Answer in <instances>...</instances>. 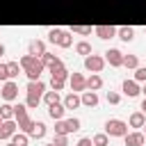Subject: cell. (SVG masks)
<instances>
[{
	"instance_id": "4fadbf2b",
	"label": "cell",
	"mask_w": 146,
	"mask_h": 146,
	"mask_svg": "<svg viewBox=\"0 0 146 146\" xmlns=\"http://www.w3.org/2000/svg\"><path fill=\"white\" fill-rule=\"evenodd\" d=\"M43 132H46V125H43V123H34L32 135H34V137H43Z\"/></svg>"
},
{
	"instance_id": "1f68e13d",
	"label": "cell",
	"mask_w": 146,
	"mask_h": 146,
	"mask_svg": "<svg viewBox=\"0 0 146 146\" xmlns=\"http://www.w3.org/2000/svg\"><path fill=\"white\" fill-rule=\"evenodd\" d=\"M89 144H91L89 139H80V144H78V146H89Z\"/></svg>"
},
{
	"instance_id": "4dcf8cb0",
	"label": "cell",
	"mask_w": 146,
	"mask_h": 146,
	"mask_svg": "<svg viewBox=\"0 0 146 146\" xmlns=\"http://www.w3.org/2000/svg\"><path fill=\"white\" fill-rule=\"evenodd\" d=\"M107 100H110V103H116L119 96H116V94H107Z\"/></svg>"
},
{
	"instance_id": "2e32d148",
	"label": "cell",
	"mask_w": 146,
	"mask_h": 146,
	"mask_svg": "<svg viewBox=\"0 0 146 146\" xmlns=\"http://www.w3.org/2000/svg\"><path fill=\"white\" fill-rule=\"evenodd\" d=\"M98 34H100L103 39H107V36L114 34V30H112V27H98Z\"/></svg>"
},
{
	"instance_id": "8992f818",
	"label": "cell",
	"mask_w": 146,
	"mask_h": 146,
	"mask_svg": "<svg viewBox=\"0 0 146 146\" xmlns=\"http://www.w3.org/2000/svg\"><path fill=\"white\" fill-rule=\"evenodd\" d=\"M11 132H14V123H11V121H7V123H2V125H0V139L9 137Z\"/></svg>"
},
{
	"instance_id": "d6a6232c",
	"label": "cell",
	"mask_w": 146,
	"mask_h": 146,
	"mask_svg": "<svg viewBox=\"0 0 146 146\" xmlns=\"http://www.w3.org/2000/svg\"><path fill=\"white\" fill-rule=\"evenodd\" d=\"M141 107H144V110H146V100H144V105H141Z\"/></svg>"
},
{
	"instance_id": "f1b7e54d",
	"label": "cell",
	"mask_w": 146,
	"mask_h": 146,
	"mask_svg": "<svg viewBox=\"0 0 146 146\" xmlns=\"http://www.w3.org/2000/svg\"><path fill=\"white\" fill-rule=\"evenodd\" d=\"M46 100H48L50 105H52V103H57V94H48V96H46Z\"/></svg>"
},
{
	"instance_id": "ffe728a7",
	"label": "cell",
	"mask_w": 146,
	"mask_h": 146,
	"mask_svg": "<svg viewBox=\"0 0 146 146\" xmlns=\"http://www.w3.org/2000/svg\"><path fill=\"white\" fill-rule=\"evenodd\" d=\"M14 144H16V146H25V144H27V137H23V135H16V137H14Z\"/></svg>"
},
{
	"instance_id": "5bb4252c",
	"label": "cell",
	"mask_w": 146,
	"mask_h": 146,
	"mask_svg": "<svg viewBox=\"0 0 146 146\" xmlns=\"http://www.w3.org/2000/svg\"><path fill=\"white\" fill-rule=\"evenodd\" d=\"M30 52H32V55H36V52H43V46H41L39 41H32V43H30Z\"/></svg>"
},
{
	"instance_id": "277c9868",
	"label": "cell",
	"mask_w": 146,
	"mask_h": 146,
	"mask_svg": "<svg viewBox=\"0 0 146 146\" xmlns=\"http://www.w3.org/2000/svg\"><path fill=\"white\" fill-rule=\"evenodd\" d=\"M50 41H57V43H62V46H68V43H71V39H68L66 34H62L59 30H52V32H50Z\"/></svg>"
},
{
	"instance_id": "6da1fadb",
	"label": "cell",
	"mask_w": 146,
	"mask_h": 146,
	"mask_svg": "<svg viewBox=\"0 0 146 146\" xmlns=\"http://www.w3.org/2000/svg\"><path fill=\"white\" fill-rule=\"evenodd\" d=\"M27 91H30V100H27V105H30V107H36L39 96H41V91H43V84H41V82H30V84H27Z\"/></svg>"
},
{
	"instance_id": "d590c367",
	"label": "cell",
	"mask_w": 146,
	"mask_h": 146,
	"mask_svg": "<svg viewBox=\"0 0 146 146\" xmlns=\"http://www.w3.org/2000/svg\"><path fill=\"white\" fill-rule=\"evenodd\" d=\"M14 146H16V144H14Z\"/></svg>"
},
{
	"instance_id": "44dd1931",
	"label": "cell",
	"mask_w": 146,
	"mask_h": 146,
	"mask_svg": "<svg viewBox=\"0 0 146 146\" xmlns=\"http://www.w3.org/2000/svg\"><path fill=\"white\" fill-rule=\"evenodd\" d=\"M11 110H14V107H9V105H2V107H0V114H2V116H11Z\"/></svg>"
},
{
	"instance_id": "7c38bea8",
	"label": "cell",
	"mask_w": 146,
	"mask_h": 146,
	"mask_svg": "<svg viewBox=\"0 0 146 146\" xmlns=\"http://www.w3.org/2000/svg\"><path fill=\"white\" fill-rule=\"evenodd\" d=\"M141 135H130V137H125V144L128 146H137V144H141Z\"/></svg>"
},
{
	"instance_id": "8d00e7d4",
	"label": "cell",
	"mask_w": 146,
	"mask_h": 146,
	"mask_svg": "<svg viewBox=\"0 0 146 146\" xmlns=\"http://www.w3.org/2000/svg\"><path fill=\"white\" fill-rule=\"evenodd\" d=\"M144 91H146V89H144Z\"/></svg>"
},
{
	"instance_id": "30bf717a",
	"label": "cell",
	"mask_w": 146,
	"mask_h": 146,
	"mask_svg": "<svg viewBox=\"0 0 146 146\" xmlns=\"http://www.w3.org/2000/svg\"><path fill=\"white\" fill-rule=\"evenodd\" d=\"M62 114H64V107H59L57 103H52V105H50V116H52V119H59Z\"/></svg>"
},
{
	"instance_id": "74e56055",
	"label": "cell",
	"mask_w": 146,
	"mask_h": 146,
	"mask_svg": "<svg viewBox=\"0 0 146 146\" xmlns=\"http://www.w3.org/2000/svg\"><path fill=\"white\" fill-rule=\"evenodd\" d=\"M0 116H2V114H0Z\"/></svg>"
},
{
	"instance_id": "52a82bcc",
	"label": "cell",
	"mask_w": 146,
	"mask_h": 146,
	"mask_svg": "<svg viewBox=\"0 0 146 146\" xmlns=\"http://www.w3.org/2000/svg\"><path fill=\"white\" fill-rule=\"evenodd\" d=\"M123 91H125L128 96H137V94H139V89H137V84H135V82H128V80L123 82Z\"/></svg>"
},
{
	"instance_id": "836d02e7",
	"label": "cell",
	"mask_w": 146,
	"mask_h": 146,
	"mask_svg": "<svg viewBox=\"0 0 146 146\" xmlns=\"http://www.w3.org/2000/svg\"><path fill=\"white\" fill-rule=\"evenodd\" d=\"M0 55H2V46H0Z\"/></svg>"
},
{
	"instance_id": "ba28073f",
	"label": "cell",
	"mask_w": 146,
	"mask_h": 146,
	"mask_svg": "<svg viewBox=\"0 0 146 146\" xmlns=\"http://www.w3.org/2000/svg\"><path fill=\"white\" fill-rule=\"evenodd\" d=\"M103 66V62L98 59V57H87V68H94V71H98Z\"/></svg>"
},
{
	"instance_id": "9c48e42d",
	"label": "cell",
	"mask_w": 146,
	"mask_h": 146,
	"mask_svg": "<svg viewBox=\"0 0 146 146\" xmlns=\"http://www.w3.org/2000/svg\"><path fill=\"white\" fill-rule=\"evenodd\" d=\"M82 100H84V105H96V103H98V98H96L94 91H87V94L82 96Z\"/></svg>"
},
{
	"instance_id": "7402d4cb",
	"label": "cell",
	"mask_w": 146,
	"mask_h": 146,
	"mask_svg": "<svg viewBox=\"0 0 146 146\" xmlns=\"http://www.w3.org/2000/svg\"><path fill=\"white\" fill-rule=\"evenodd\" d=\"M94 141H96V146H105V144H107V137H105V135H98Z\"/></svg>"
},
{
	"instance_id": "3957f363",
	"label": "cell",
	"mask_w": 146,
	"mask_h": 146,
	"mask_svg": "<svg viewBox=\"0 0 146 146\" xmlns=\"http://www.w3.org/2000/svg\"><path fill=\"white\" fill-rule=\"evenodd\" d=\"M105 128H107L110 135H123V132H125V123H123V121H107Z\"/></svg>"
},
{
	"instance_id": "cb8c5ba5",
	"label": "cell",
	"mask_w": 146,
	"mask_h": 146,
	"mask_svg": "<svg viewBox=\"0 0 146 146\" xmlns=\"http://www.w3.org/2000/svg\"><path fill=\"white\" fill-rule=\"evenodd\" d=\"M5 78H9V68L7 66H0V80H5Z\"/></svg>"
},
{
	"instance_id": "8fae6325",
	"label": "cell",
	"mask_w": 146,
	"mask_h": 146,
	"mask_svg": "<svg viewBox=\"0 0 146 146\" xmlns=\"http://www.w3.org/2000/svg\"><path fill=\"white\" fill-rule=\"evenodd\" d=\"M107 57H110V62H112V64H121V62H123L119 50H110V52H107Z\"/></svg>"
},
{
	"instance_id": "603a6c76",
	"label": "cell",
	"mask_w": 146,
	"mask_h": 146,
	"mask_svg": "<svg viewBox=\"0 0 146 146\" xmlns=\"http://www.w3.org/2000/svg\"><path fill=\"white\" fill-rule=\"evenodd\" d=\"M87 84H89V87H94V89H96V87H100V78H96V75H94V78H91V80H89V82H87Z\"/></svg>"
},
{
	"instance_id": "9a60e30c",
	"label": "cell",
	"mask_w": 146,
	"mask_h": 146,
	"mask_svg": "<svg viewBox=\"0 0 146 146\" xmlns=\"http://www.w3.org/2000/svg\"><path fill=\"white\" fill-rule=\"evenodd\" d=\"M78 103H80V100H78V96H73V94H71V96L66 98V107H68V110H73V107H78Z\"/></svg>"
},
{
	"instance_id": "83f0119b",
	"label": "cell",
	"mask_w": 146,
	"mask_h": 146,
	"mask_svg": "<svg viewBox=\"0 0 146 146\" xmlns=\"http://www.w3.org/2000/svg\"><path fill=\"white\" fill-rule=\"evenodd\" d=\"M78 50H80V52H89L91 48H89V43H80V46H78Z\"/></svg>"
},
{
	"instance_id": "484cf974",
	"label": "cell",
	"mask_w": 146,
	"mask_h": 146,
	"mask_svg": "<svg viewBox=\"0 0 146 146\" xmlns=\"http://www.w3.org/2000/svg\"><path fill=\"white\" fill-rule=\"evenodd\" d=\"M73 84H75V87L80 89V87H82L84 82H82V78H80V75H73Z\"/></svg>"
},
{
	"instance_id": "d6986e66",
	"label": "cell",
	"mask_w": 146,
	"mask_h": 146,
	"mask_svg": "<svg viewBox=\"0 0 146 146\" xmlns=\"http://www.w3.org/2000/svg\"><path fill=\"white\" fill-rule=\"evenodd\" d=\"M78 125H80V123H78V119H68V121H66V128H68V132H71V130H78Z\"/></svg>"
},
{
	"instance_id": "7a4b0ae2",
	"label": "cell",
	"mask_w": 146,
	"mask_h": 146,
	"mask_svg": "<svg viewBox=\"0 0 146 146\" xmlns=\"http://www.w3.org/2000/svg\"><path fill=\"white\" fill-rule=\"evenodd\" d=\"M23 64L27 66V75H30L32 80H34V78H39V71H41V64H39V62L34 59V57H25V59H23Z\"/></svg>"
},
{
	"instance_id": "e575fe53",
	"label": "cell",
	"mask_w": 146,
	"mask_h": 146,
	"mask_svg": "<svg viewBox=\"0 0 146 146\" xmlns=\"http://www.w3.org/2000/svg\"><path fill=\"white\" fill-rule=\"evenodd\" d=\"M50 146H55V144H50Z\"/></svg>"
},
{
	"instance_id": "f546056e",
	"label": "cell",
	"mask_w": 146,
	"mask_h": 146,
	"mask_svg": "<svg viewBox=\"0 0 146 146\" xmlns=\"http://www.w3.org/2000/svg\"><path fill=\"white\" fill-rule=\"evenodd\" d=\"M123 62H125V64H128V66H135V64H137V59H135V57H125V59H123Z\"/></svg>"
},
{
	"instance_id": "e0dca14e",
	"label": "cell",
	"mask_w": 146,
	"mask_h": 146,
	"mask_svg": "<svg viewBox=\"0 0 146 146\" xmlns=\"http://www.w3.org/2000/svg\"><path fill=\"white\" fill-rule=\"evenodd\" d=\"M121 39H123V41H130V39H132V30H130V27H123V30H121Z\"/></svg>"
},
{
	"instance_id": "5b68a950",
	"label": "cell",
	"mask_w": 146,
	"mask_h": 146,
	"mask_svg": "<svg viewBox=\"0 0 146 146\" xmlns=\"http://www.w3.org/2000/svg\"><path fill=\"white\" fill-rule=\"evenodd\" d=\"M2 96H5L7 100H9V98H14V96H16V84H14V82H7V84H5V89H2Z\"/></svg>"
},
{
	"instance_id": "d4e9b609",
	"label": "cell",
	"mask_w": 146,
	"mask_h": 146,
	"mask_svg": "<svg viewBox=\"0 0 146 146\" xmlns=\"http://www.w3.org/2000/svg\"><path fill=\"white\" fill-rule=\"evenodd\" d=\"M7 68H9V75H18V66L16 64H9Z\"/></svg>"
},
{
	"instance_id": "ac0fdd59",
	"label": "cell",
	"mask_w": 146,
	"mask_h": 146,
	"mask_svg": "<svg viewBox=\"0 0 146 146\" xmlns=\"http://www.w3.org/2000/svg\"><path fill=\"white\" fill-rule=\"evenodd\" d=\"M130 123H132V125H141V123H144V116H141V114H132Z\"/></svg>"
},
{
	"instance_id": "4316f807",
	"label": "cell",
	"mask_w": 146,
	"mask_h": 146,
	"mask_svg": "<svg viewBox=\"0 0 146 146\" xmlns=\"http://www.w3.org/2000/svg\"><path fill=\"white\" fill-rule=\"evenodd\" d=\"M137 80H146V68H137Z\"/></svg>"
}]
</instances>
